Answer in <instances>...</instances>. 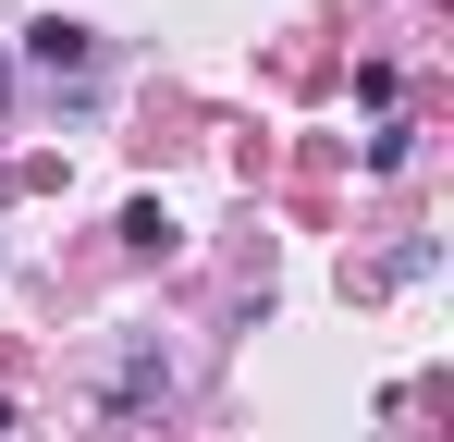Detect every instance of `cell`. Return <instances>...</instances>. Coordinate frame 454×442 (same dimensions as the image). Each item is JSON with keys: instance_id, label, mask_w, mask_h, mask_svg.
Wrapping results in <instances>:
<instances>
[{"instance_id": "3", "label": "cell", "mask_w": 454, "mask_h": 442, "mask_svg": "<svg viewBox=\"0 0 454 442\" xmlns=\"http://www.w3.org/2000/svg\"><path fill=\"white\" fill-rule=\"evenodd\" d=\"M0 430H12V406H0Z\"/></svg>"}, {"instance_id": "1", "label": "cell", "mask_w": 454, "mask_h": 442, "mask_svg": "<svg viewBox=\"0 0 454 442\" xmlns=\"http://www.w3.org/2000/svg\"><path fill=\"white\" fill-rule=\"evenodd\" d=\"M25 62H37V74H86V62H98V37L50 12V25H25Z\"/></svg>"}, {"instance_id": "2", "label": "cell", "mask_w": 454, "mask_h": 442, "mask_svg": "<svg viewBox=\"0 0 454 442\" xmlns=\"http://www.w3.org/2000/svg\"><path fill=\"white\" fill-rule=\"evenodd\" d=\"M123 246H136V258H160V246H172V221H160V197H136V209H123Z\"/></svg>"}]
</instances>
